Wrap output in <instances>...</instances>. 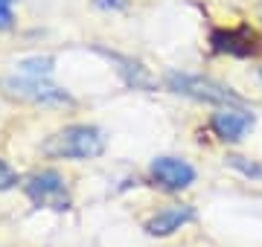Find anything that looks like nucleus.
<instances>
[{
	"mask_svg": "<svg viewBox=\"0 0 262 247\" xmlns=\"http://www.w3.org/2000/svg\"><path fill=\"white\" fill-rule=\"evenodd\" d=\"M24 192H27V198L32 201L35 207L56 209V212H64V209H70V204H73L64 178L53 169L29 175L27 181H24Z\"/></svg>",
	"mask_w": 262,
	"mask_h": 247,
	"instance_id": "20e7f679",
	"label": "nucleus"
},
{
	"mask_svg": "<svg viewBox=\"0 0 262 247\" xmlns=\"http://www.w3.org/2000/svg\"><path fill=\"white\" fill-rule=\"evenodd\" d=\"M166 87L172 93L195 99V102H207V105H222V108L245 105L242 96H236L227 85H222V82H215L210 76H195V73H178V70H172V73H166Z\"/></svg>",
	"mask_w": 262,
	"mask_h": 247,
	"instance_id": "f03ea898",
	"label": "nucleus"
},
{
	"mask_svg": "<svg viewBox=\"0 0 262 247\" xmlns=\"http://www.w3.org/2000/svg\"><path fill=\"white\" fill-rule=\"evenodd\" d=\"M225 163L230 166V169H236L239 175H245V178H251V181H259L262 183V163L248 160V157H242V154H227Z\"/></svg>",
	"mask_w": 262,
	"mask_h": 247,
	"instance_id": "9b49d317",
	"label": "nucleus"
},
{
	"mask_svg": "<svg viewBox=\"0 0 262 247\" xmlns=\"http://www.w3.org/2000/svg\"><path fill=\"white\" fill-rule=\"evenodd\" d=\"M151 178L163 189L181 192L195 183V169L181 157H158V160H151Z\"/></svg>",
	"mask_w": 262,
	"mask_h": 247,
	"instance_id": "0eeeda50",
	"label": "nucleus"
},
{
	"mask_svg": "<svg viewBox=\"0 0 262 247\" xmlns=\"http://www.w3.org/2000/svg\"><path fill=\"white\" fill-rule=\"evenodd\" d=\"M96 53H99L102 58H108V61L117 67V73L122 76V82H125L128 87H134V90H151V87H155L151 73L140 64V61H134V58H128V56H120V53L105 50V47H96Z\"/></svg>",
	"mask_w": 262,
	"mask_h": 247,
	"instance_id": "1a4fd4ad",
	"label": "nucleus"
},
{
	"mask_svg": "<svg viewBox=\"0 0 262 247\" xmlns=\"http://www.w3.org/2000/svg\"><path fill=\"white\" fill-rule=\"evenodd\" d=\"M3 93L9 99H18V102L27 105H73V96L67 93L64 87L53 85L50 79H29V76H6L0 82Z\"/></svg>",
	"mask_w": 262,
	"mask_h": 247,
	"instance_id": "7ed1b4c3",
	"label": "nucleus"
},
{
	"mask_svg": "<svg viewBox=\"0 0 262 247\" xmlns=\"http://www.w3.org/2000/svg\"><path fill=\"white\" fill-rule=\"evenodd\" d=\"M259 79H262V67H259Z\"/></svg>",
	"mask_w": 262,
	"mask_h": 247,
	"instance_id": "2eb2a0df",
	"label": "nucleus"
},
{
	"mask_svg": "<svg viewBox=\"0 0 262 247\" xmlns=\"http://www.w3.org/2000/svg\"><path fill=\"white\" fill-rule=\"evenodd\" d=\"M210 47L215 53H227V56H256L262 50V38L259 32L251 27H230V29H213L210 32Z\"/></svg>",
	"mask_w": 262,
	"mask_h": 247,
	"instance_id": "39448f33",
	"label": "nucleus"
},
{
	"mask_svg": "<svg viewBox=\"0 0 262 247\" xmlns=\"http://www.w3.org/2000/svg\"><path fill=\"white\" fill-rule=\"evenodd\" d=\"M96 9H108V12H122L128 6V0H94Z\"/></svg>",
	"mask_w": 262,
	"mask_h": 247,
	"instance_id": "4468645a",
	"label": "nucleus"
},
{
	"mask_svg": "<svg viewBox=\"0 0 262 247\" xmlns=\"http://www.w3.org/2000/svg\"><path fill=\"white\" fill-rule=\"evenodd\" d=\"M256 125V116L253 111H248L245 105H230V108H219L213 116H210V128L215 131L219 140L225 143H239L245 140V134Z\"/></svg>",
	"mask_w": 262,
	"mask_h": 247,
	"instance_id": "423d86ee",
	"label": "nucleus"
},
{
	"mask_svg": "<svg viewBox=\"0 0 262 247\" xmlns=\"http://www.w3.org/2000/svg\"><path fill=\"white\" fill-rule=\"evenodd\" d=\"M15 3L18 0H0V29L15 27Z\"/></svg>",
	"mask_w": 262,
	"mask_h": 247,
	"instance_id": "f8f14e48",
	"label": "nucleus"
},
{
	"mask_svg": "<svg viewBox=\"0 0 262 247\" xmlns=\"http://www.w3.org/2000/svg\"><path fill=\"white\" fill-rule=\"evenodd\" d=\"M195 218V209L189 207V204H169V207L158 209L155 215H151L149 221H146V233L149 236H172V233H178L184 224H189V221Z\"/></svg>",
	"mask_w": 262,
	"mask_h": 247,
	"instance_id": "6e6552de",
	"label": "nucleus"
},
{
	"mask_svg": "<svg viewBox=\"0 0 262 247\" xmlns=\"http://www.w3.org/2000/svg\"><path fill=\"white\" fill-rule=\"evenodd\" d=\"M105 145H108V137L102 128L79 122L50 134L41 145V152L47 157H56V160H94L105 152Z\"/></svg>",
	"mask_w": 262,
	"mask_h": 247,
	"instance_id": "f257e3e1",
	"label": "nucleus"
},
{
	"mask_svg": "<svg viewBox=\"0 0 262 247\" xmlns=\"http://www.w3.org/2000/svg\"><path fill=\"white\" fill-rule=\"evenodd\" d=\"M56 67V58L53 56H27L18 61V73L20 76H29V79H50Z\"/></svg>",
	"mask_w": 262,
	"mask_h": 247,
	"instance_id": "9d476101",
	"label": "nucleus"
},
{
	"mask_svg": "<svg viewBox=\"0 0 262 247\" xmlns=\"http://www.w3.org/2000/svg\"><path fill=\"white\" fill-rule=\"evenodd\" d=\"M12 186H18V175H15V169H12L9 163L0 160V192L12 189Z\"/></svg>",
	"mask_w": 262,
	"mask_h": 247,
	"instance_id": "ddd939ff",
	"label": "nucleus"
}]
</instances>
